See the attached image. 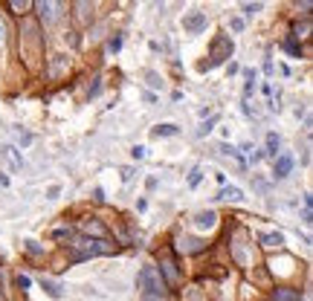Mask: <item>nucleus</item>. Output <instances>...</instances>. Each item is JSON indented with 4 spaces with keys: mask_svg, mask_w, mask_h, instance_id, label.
I'll return each instance as SVG.
<instances>
[{
    "mask_svg": "<svg viewBox=\"0 0 313 301\" xmlns=\"http://www.w3.org/2000/svg\"><path fill=\"white\" fill-rule=\"evenodd\" d=\"M136 287L142 290V295L148 301H160L162 292H165V281H162V275L157 266H142L139 272H136Z\"/></svg>",
    "mask_w": 313,
    "mask_h": 301,
    "instance_id": "obj_1",
    "label": "nucleus"
},
{
    "mask_svg": "<svg viewBox=\"0 0 313 301\" xmlns=\"http://www.w3.org/2000/svg\"><path fill=\"white\" fill-rule=\"evenodd\" d=\"M73 261H87L96 255H113L116 246L108 240H93V238H73Z\"/></svg>",
    "mask_w": 313,
    "mask_h": 301,
    "instance_id": "obj_2",
    "label": "nucleus"
},
{
    "mask_svg": "<svg viewBox=\"0 0 313 301\" xmlns=\"http://www.w3.org/2000/svg\"><path fill=\"white\" fill-rule=\"evenodd\" d=\"M232 53H235L232 38L229 35H218L215 41H212V49H209V64H203L200 70H215V67H221L226 58H232Z\"/></svg>",
    "mask_w": 313,
    "mask_h": 301,
    "instance_id": "obj_3",
    "label": "nucleus"
},
{
    "mask_svg": "<svg viewBox=\"0 0 313 301\" xmlns=\"http://www.w3.org/2000/svg\"><path fill=\"white\" fill-rule=\"evenodd\" d=\"M293 165H296V160H293V154H287V150H281L276 157V165H273V177L276 180H284L290 171H293Z\"/></svg>",
    "mask_w": 313,
    "mask_h": 301,
    "instance_id": "obj_4",
    "label": "nucleus"
},
{
    "mask_svg": "<svg viewBox=\"0 0 313 301\" xmlns=\"http://www.w3.org/2000/svg\"><path fill=\"white\" fill-rule=\"evenodd\" d=\"M0 157H3L6 165H9V171H20V168H23V157H20V150L15 148V145H3V148H0Z\"/></svg>",
    "mask_w": 313,
    "mask_h": 301,
    "instance_id": "obj_5",
    "label": "nucleus"
},
{
    "mask_svg": "<svg viewBox=\"0 0 313 301\" xmlns=\"http://www.w3.org/2000/svg\"><path fill=\"white\" fill-rule=\"evenodd\" d=\"M183 29H186V32H191V35L203 32V29H206V12H195V15H186V18H183Z\"/></svg>",
    "mask_w": 313,
    "mask_h": 301,
    "instance_id": "obj_6",
    "label": "nucleus"
},
{
    "mask_svg": "<svg viewBox=\"0 0 313 301\" xmlns=\"http://www.w3.org/2000/svg\"><path fill=\"white\" fill-rule=\"evenodd\" d=\"M81 232L84 235H93V240H105L108 238V229L96 220V217H87V220H81Z\"/></svg>",
    "mask_w": 313,
    "mask_h": 301,
    "instance_id": "obj_7",
    "label": "nucleus"
},
{
    "mask_svg": "<svg viewBox=\"0 0 313 301\" xmlns=\"http://www.w3.org/2000/svg\"><path fill=\"white\" fill-rule=\"evenodd\" d=\"M35 9L41 12V18H44L46 23H53V20H58V9H61V3H35Z\"/></svg>",
    "mask_w": 313,
    "mask_h": 301,
    "instance_id": "obj_8",
    "label": "nucleus"
},
{
    "mask_svg": "<svg viewBox=\"0 0 313 301\" xmlns=\"http://www.w3.org/2000/svg\"><path fill=\"white\" fill-rule=\"evenodd\" d=\"M215 223H218V214L209 209V212H197L195 214V226L197 229H215Z\"/></svg>",
    "mask_w": 313,
    "mask_h": 301,
    "instance_id": "obj_9",
    "label": "nucleus"
},
{
    "mask_svg": "<svg viewBox=\"0 0 313 301\" xmlns=\"http://www.w3.org/2000/svg\"><path fill=\"white\" fill-rule=\"evenodd\" d=\"M160 275H165V278H162L165 284H174V281L180 278L177 266H174V261H171V258H162V264H160Z\"/></svg>",
    "mask_w": 313,
    "mask_h": 301,
    "instance_id": "obj_10",
    "label": "nucleus"
},
{
    "mask_svg": "<svg viewBox=\"0 0 313 301\" xmlns=\"http://www.w3.org/2000/svg\"><path fill=\"white\" fill-rule=\"evenodd\" d=\"M177 249H180V252H200V249H203V240H197V238H177Z\"/></svg>",
    "mask_w": 313,
    "mask_h": 301,
    "instance_id": "obj_11",
    "label": "nucleus"
},
{
    "mask_svg": "<svg viewBox=\"0 0 313 301\" xmlns=\"http://www.w3.org/2000/svg\"><path fill=\"white\" fill-rule=\"evenodd\" d=\"M278 148H281V136H278V133H267V148H264V154L276 160L278 154H281Z\"/></svg>",
    "mask_w": 313,
    "mask_h": 301,
    "instance_id": "obj_12",
    "label": "nucleus"
},
{
    "mask_svg": "<svg viewBox=\"0 0 313 301\" xmlns=\"http://www.w3.org/2000/svg\"><path fill=\"white\" fill-rule=\"evenodd\" d=\"M41 287H44V292L50 295V298H61V292H64V287L58 281H50V278H41Z\"/></svg>",
    "mask_w": 313,
    "mask_h": 301,
    "instance_id": "obj_13",
    "label": "nucleus"
},
{
    "mask_svg": "<svg viewBox=\"0 0 313 301\" xmlns=\"http://www.w3.org/2000/svg\"><path fill=\"white\" fill-rule=\"evenodd\" d=\"M218 200H232V203H238V200H244V191L238 186H224V191L218 194Z\"/></svg>",
    "mask_w": 313,
    "mask_h": 301,
    "instance_id": "obj_14",
    "label": "nucleus"
},
{
    "mask_svg": "<svg viewBox=\"0 0 313 301\" xmlns=\"http://www.w3.org/2000/svg\"><path fill=\"white\" fill-rule=\"evenodd\" d=\"M154 136H177L180 133V128L174 122H162V124H157V128H154Z\"/></svg>",
    "mask_w": 313,
    "mask_h": 301,
    "instance_id": "obj_15",
    "label": "nucleus"
},
{
    "mask_svg": "<svg viewBox=\"0 0 313 301\" xmlns=\"http://www.w3.org/2000/svg\"><path fill=\"white\" fill-rule=\"evenodd\" d=\"M261 246H281L284 243V235L281 232H270V235H258Z\"/></svg>",
    "mask_w": 313,
    "mask_h": 301,
    "instance_id": "obj_16",
    "label": "nucleus"
},
{
    "mask_svg": "<svg viewBox=\"0 0 313 301\" xmlns=\"http://www.w3.org/2000/svg\"><path fill=\"white\" fill-rule=\"evenodd\" d=\"M273 301H299V290H287V287H281V290H276Z\"/></svg>",
    "mask_w": 313,
    "mask_h": 301,
    "instance_id": "obj_17",
    "label": "nucleus"
},
{
    "mask_svg": "<svg viewBox=\"0 0 313 301\" xmlns=\"http://www.w3.org/2000/svg\"><path fill=\"white\" fill-rule=\"evenodd\" d=\"M221 154H224V157H232L238 168H244V165H247V162H244V157H241V154H238V150L232 148V145H221Z\"/></svg>",
    "mask_w": 313,
    "mask_h": 301,
    "instance_id": "obj_18",
    "label": "nucleus"
},
{
    "mask_svg": "<svg viewBox=\"0 0 313 301\" xmlns=\"http://www.w3.org/2000/svg\"><path fill=\"white\" fill-rule=\"evenodd\" d=\"M35 3H29V0H9V9L12 12H18V15H23L27 9H32Z\"/></svg>",
    "mask_w": 313,
    "mask_h": 301,
    "instance_id": "obj_19",
    "label": "nucleus"
},
{
    "mask_svg": "<svg viewBox=\"0 0 313 301\" xmlns=\"http://www.w3.org/2000/svg\"><path fill=\"white\" fill-rule=\"evenodd\" d=\"M241 9H244L247 18H252V15H258V12H261V3H244Z\"/></svg>",
    "mask_w": 313,
    "mask_h": 301,
    "instance_id": "obj_20",
    "label": "nucleus"
},
{
    "mask_svg": "<svg viewBox=\"0 0 313 301\" xmlns=\"http://www.w3.org/2000/svg\"><path fill=\"white\" fill-rule=\"evenodd\" d=\"M215 122H218V116H212L209 122H203V124H200V131H197V136H206V133L212 131V124H215Z\"/></svg>",
    "mask_w": 313,
    "mask_h": 301,
    "instance_id": "obj_21",
    "label": "nucleus"
},
{
    "mask_svg": "<svg viewBox=\"0 0 313 301\" xmlns=\"http://www.w3.org/2000/svg\"><path fill=\"white\" fill-rule=\"evenodd\" d=\"M108 49H110V53H119V49H122V38L113 35V38L108 41Z\"/></svg>",
    "mask_w": 313,
    "mask_h": 301,
    "instance_id": "obj_22",
    "label": "nucleus"
},
{
    "mask_svg": "<svg viewBox=\"0 0 313 301\" xmlns=\"http://www.w3.org/2000/svg\"><path fill=\"white\" fill-rule=\"evenodd\" d=\"M27 249L32 252V255H41V252H44V246H41V243H35V240H27Z\"/></svg>",
    "mask_w": 313,
    "mask_h": 301,
    "instance_id": "obj_23",
    "label": "nucleus"
},
{
    "mask_svg": "<svg viewBox=\"0 0 313 301\" xmlns=\"http://www.w3.org/2000/svg\"><path fill=\"white\" fill-rule=\"evenodd\" d=\"M15 133H18L20 145H29V142H32V136H29V133H23V131H20V128H15Z\"/></svg>",
    "mask_w": 313,
    "mask_h": 301,
    "instance_id": "obj_24",
    "label": "nucleus"
},
{
    "mask_svg": "<svg viewBox=\"0 0 313 301\" xmlns=\"http://www.w3.org/2000/svg\"><path fill=\"white\" fill-rule=\"evenodd\" d=\"M229 27H232V32H244V20L241 18H232V20H229Z\"/></svg>",
    "mask_w": 313,
    "mask_h": 301,
    "instance_id": "obj_25",
    "label": "nucleus"
},
{
    "mask_svg": "<svg viewBox=\"0 0 313 301\" xmlns=\"http://www.w3.org/2000/svg\"><path fill=\"white\" fill-rule=\"evenodd\" d=\"M131 157H134V160H145V148L142 145H136V148L131 150Z\"/></svg>",
    "mask_w": 313,
    "mask_h": 301,
    "instance_id": "obj_26",
    "label": "nucleus"
},
{
    "mask_svg": "<svg viewBox=\"0 0 313 301\" xmlns=\"http://www.w3.org/2000/svg\"><path fill=\"white\" fill-rule=\"evenodd\" d=\"M200 177H203V174H200V171H191V177H188V186L195 188L197 183H200Z\"/></svg>",
    "mask_w": 313,
    "mask_h": 301,
    "instance_id": "obj_27",
    "label": "nucleus"
},
{
    "mask_svg": "<svg viewBox=\"0 0 313 301\" xmlns=\"http://www.w3.org/2000/svg\"><path fill=\"white\" fill-rule=\"evenodd\" d=\"M61 194V188L58 186H50V191H46V197H50V200H55V197Z\"/></svg>",
    "mask_w": 313,
    "mask_h": 301,
    "instance_id": "obj_28",
    "label": "nucleus"
},
{
    "mask_svg": "<svg viewBox=\"0 0 313 301\" xmlns=\"http://www.w3.org/2000/svg\"><path fill=\"white\" fill-rule=\"evenodd\" d=\"M122 180H125V183H131V180H134V168H122Z\"/></svg>",
    "mask_w": 313,
    "mask_h": 301,
    "instance_id": "obj_29",
    "label": "nucleus"
},
{
    "mask_svg": "<svg viewBox=\"0 0 313 301\" xmlns=\"http://www.w3.org/2000/svg\"><path fill=\"white\" fill-rule=\"evenodd\" d=\"M29 284H32V281H29V275H18V287H23V290H27Z\"/></svg>",
    "mask_w": 313,
    "mask_h": 301,
    "instance_id": "obj_30",
    "label": "nucleus"
},
{
    "mask_svg": "<svg viewBox=\"0 0 313 301\" xmlns=\"http://www.w3.org/2000/svg\"><path fill=\"white\" fill-rule=\"evenodd\" d=\"M93 200H96V203H102V200H105V191H102V188H93Z\"/></svg>",
    "mask_w": 313,
    "mask_h": 301,
    "instance_id": "obj_31",
    "label": "nucleus"
},
{
    "mask_svg": "<svg viewBox=\"0 0 313 301\" xmlns=\"http://www.w3.org/2000/svg\"><path fill=\"white\" fill-rule=\"evenodd\" d=\"M284 49H287V53H293V55H299V46H296L293 41H287V44H284Z\"/></svg>",
    "mask_w": 313,
    "mask_h": 301,
    "instance_id": "obj_32",
    "label": "nucleus"
},
{
    "mask_svg": "<svg viewBox=\"0 0 313 301\" xmlns=\"http://www.w3.org/2000/svg\"><path fill=\"white\" fill-rule=\"evenodd\" d=\"M299 32H302V35H304V32H310V23H307V20H304L302 27H296V35H299Z\"/></svg>",
    "mask_w": 313,
    "mask_h": 301,
    "instance_id": "obj_33",
    "label": "nucleus"
},
{
    "mask_svg": "<svg viewBox=\"0 0 313 301\" xmlns=\"http://www.w3.org/2000/svg\"><path fill=\"white\" fill-rule=\"evenodd\" d=\"M9 186V177H6V174H0V188H6Z\"/></svg>",
    "mask_w": 313,
    "mask_h": 301,
    "instance_id": "obj_34",
    "label": "nucleus"
},
{
    "mask_svg": "<svg viewBox=\"0 0 313 301\" xmlns=\"http://www.w3.org/2000/svg\"><path fill=\"white\" fill-rule=\"evenodd\" d=\"M0 41H3V23H0Z\"/></svg>",
    "mask_w": 313,
    "mask_h": 301,
    "instance_id": "obj_35",
    "label": "nucleus"
}]
</instances>
